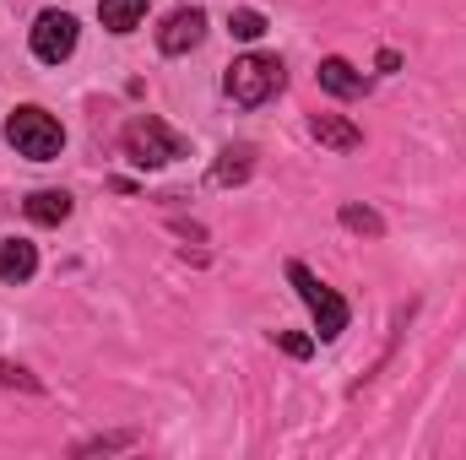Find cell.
<instances>
[{"label": "cell", "instance_id": "7a4b0ae2", "mask_svg": "<svg viewBox=\"0 0 466 460\" xmlns=\"http://www.w3.org/2000/svg\"><path fill=\"white\" fill-rule=\"evenodd\" d=\"M282 82H288V71H282L277 55H244V60H233L228 76H223L228 98L233 104H244V109H260L266 98H277Z\"/></svg>", "mask_w": 466, "mask_h": 460}, {"label": "cell", "instance_id": "277c9868", "mask_svg": "<svg viewBox=\"0 0 466 460\" xmlns=\"http://www.w3.org/2000/svg\"><path fill=\"white\" fill-rule=\"evenodd\" d=\"M288 282H293V287H299V298L309 304V315H315V336H320V342H337V336L348 331V304H342V293H331V287L304 265V260H293V265H288Z\"/></svg>", "mask_w": 466, "mask_h": 460}, {"label": "cell", "instance_id": "9c48e42d", "mask_svg": "<svg viewBox=\"0 0 466 460\" xmlns=\"http://www.w3.org/2000/svg\"><path fill=\"white\" fill-rule=\"evenodd\" d=\"M22 212H27L38 228H60V223L71 217V195H66V190H33V195L22 201Z\"/></svg>", "mask_w": 466, "mask_h": 460}, {"label": "cell", "instance_id": "7c38bea8", "mask_svg": "<svg viewBox=\"0 0 466 460\" xmlns=\"http://www.w3.org/2000/svg\"><path fill=\"white\" fill-rule=\"evenodd\" d=\"M244 174H249V146H238V152H223V157H218L212 185H238Z\"/></svg>", "mask_w": 466, "mask_h": 460}, {"label": "cell", "instance_id": "4fadbf2b", "mask_svg": "<svg viewBox=\"0 0 466 460\" xmlns=\"http://www.w3.org/2000/svg\"><path fill=\"white\" fill-rule=\"evenodd\" d=\"M228 33L233 38H244V44H255V38L266 33V16L249 11V5H238V11H228Z\"/></svg>", "mask_w": 466, "mask_h": 460}, {"label": "cell", "instance_id": "5b68a950", "mask_svg": "<svg viewBox=\"0 0 466 460\" xmlns=\"http://www.w3.org/2000/svg\"><path fill=\"white\" fill-rule=\"evenodd\" d=\"M71 49H76V16H66V11H44V16L33 22V55H38L44 65H60Z\"/></svg>", "mask_w": 466, "mask_h": 460}, {"label": "cell", "instance_id": "52a82bcc", "mask_svg": "<svg viewBox=\"0 0 466 460\" xmlns=\"http://www.w3.org/2000/svg\"><path fill=\"white\" fill-rule=\"evenodd\" d=\"M309 135H315L320 146H331V152H358V146H363V130L348 125L342 115H315L309 119Z\"/></svg>", "mask_w": 466, "mask_h": 460}, {"label": "cell", "instance_id": "ba28073f", "mask_svg": "<svg viewBox=\"0 0 466 460\" xmlns=\"http://www.w3.org/2000/svg\"><path fill=\"white\" fill-rule=\"evenodd\" d=\"M320 87L331 93V98H363L369 93V82H363V71H352L342 55H331V60H320Z\"/></svg>", "mask_w": 466, "mask_h": 460}, {"label": "cell", "instance_id": "9a60e30c", "mask_svg": "<svg viewBox=\"0 0 466 460\" xmlns=\"http://www.w3.org/2000/svg\"><path fill=\"white\" fill-rule=\"evenodd\" d=\"M282 352H288V357H309V352H315V342H309V336H293V331H282Z\"/></svg>", "mask_w": 466, "mask_h": 460}, {"label": "cell", "instance_id": "30bf717a", "mask_svg": "<svg viewBox=\"0 0 466 460\" xmlns=\"http://www.w3.org/2000/svg\"><path fill=\"white\" fill-rule=\"evenodd\" d=\"M38 271V249L27 238H5L0 244V282H27Z\"/></svg>", "mask_w": 466, "mask_h": 460}, {"label": "cell", "instance_id": "2e32d148", "mask_svg": "<svg viewBox=\"0 0 466 460\" xmlns=\"http://www.w3.org/2000/svg\"><path fill=\"white\" fill-rule=\"evenodd\" d=\"M0 385H27V390H33V379H27L22 368H11V363H0Z\"/></svg>", "mask_w": 466, "mask_h": 460}, {"label": "cell", "instance_id": "6da1fadb", "mask_svg": "<svg viewBox=\"0 0 466 460\" xmlns=\"http://www.w3.org/2000/svg\"><path fill=\"white\" fill-rule=\"evenodd\" d=\"M5 141H11L22 157H33V163H55V157L66 152V130H60V119L44 115L38 104H22L16 115L5 119Z\"/></svg>", "mask_w": 466, "mask_h": 460}, {"label": "cell", "instance_id": "8992f818", "mask_svg": "<svg viewBox=\"0 0 466 460\" xmlns=\"http://www.w3.org/2000/svg\"><path fill=\"white\" fill-rule=\"evenodd\" d=\"M201 38H207V11H201V5H179V11H168V22L157 27V49H163V55H190Z\"/></svg>", "mask_w": 466, "mask_h": 460}, {"label": "cell", "instance_id": "5bb4252c", "mask_svg": "<svg viewBox=\"0 0 466 460\" xmlns=\"http://www.w3.org/2000/svg\"><path fill=\"white\" fill-rule=\"evenodd\" d=\"M342 228H348V233H363V238H380V233H385V223H380L369 206H342Z\"/></svg>", "mask_w": 466, "mask_h": 460}, {"label": "cell", "instance_id": "8fae6325", "mask_svg": "<svg viewBox=\"0 0 466 460\" xmlns=\"http://www.w3.org/2000/svg\"><path fill=\"white\" fill-rule=\"evenodd\" d=\"M141 16H147V0H98V22L109 33H130Z\"/></svg>", "mask_w": 466, "mask_h": 460}, {"label": "cell", "instance_id": "3957f363", "mask_svg": "<svg viewBox=\"0 0 466 460\" xmlns=\"http://www.w3.org/2000/svg\"><path fill=\"white\" fill-rule=\"evenodd\" d=\"M125 152L136 168H163V163H179L185 157V135L168 130L157 115H136L125 125Z\"/></svg>", "mask_w": 466, "mask_h": 460}]
</instances>
